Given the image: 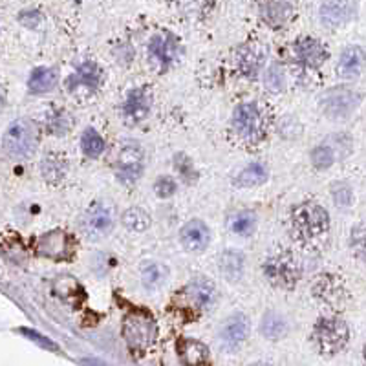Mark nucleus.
I'll list each match as a JSON object with an SVG mask.
<instances>
[{"mask_svg":"<svg viewBox=\"0 0 366 366\" xmlns=\"http://www.w3.org/2000/svg\"><path fill=\"white\" fill-rule=\"evenodd\" d=\"M220 269L231 282L240 280V277L244 275V256L236 251H225L220 260Z\"/></svg>","mask_w":366,"mask_h":366,"instance_id":"30","label":"nucleus"},{"mask_svg":"<svg viewBox=\"0 0 366 366\" xmlns=\"http://www.w3.org/2000/svg\"><path fill=\"white\" fill-rule=\"evenodd\" d=\"M154 191L160 198H171L176 193V182L171 176H162V178H157Z\"/></svg>","mask_w":366,"mask_h":366,"instance_id":"39","label":"nucleus"},{"mask_svg":"<svg viewBox=\"0 0 366 366\" xmlns=\"http://www.w3.org/2000/svg\"><path fill=\"white\" fill-rule=\"evenodd\" d=\"M41 171H42V176H44L48 182L57 183V182H61L64 176H66V171H68V163H66L64 156L52 152V154H46V156H44V160H42Z\"/></svg>","mask_w":366,"mask_h":366,"instance_id":"27","label":"nucleus"},{"mask_svg":"<svg viewBox=\"0 0 366 366\" xmlns=\"http://www.w3.org/2000/svg\"><path fill=\"white\" fill-rule=\"evenodd\" d=\"M81 148L90 160H97V157L105 152L106 143L105 139L99 136V132L94 131V128H86L81 136Z\"/></svg>","mask_w":366,"mask_h":366,"instance_id":"32","label":"nucleus"},{"mask_svg":"<svg viewBox=\"0 0 366 366\" xmlns=\"http://www.w3.org/2000/svg\"><path fill=\"white\" fill-rule=\"evenodd\" d=\"M174 167H176L180 176H182V178L187 183L196 180V171H194L193 162H191L185 154H176V156H174Z\"/></svg>","mask_w":366,"mask_h":366,"instance_id":"35","label":"nucleus"},{"mask_svg":"<svg viewBox=\"0 0 366 366\" xmlns=\"http://www.w3.org/2000/svg\"><path fill=\"white\" fill-rule=\"evenodd\" d=\"M331 194H334L335 204L339 205V207H348L351 205V189L346 185V183H335L334 187H331Z\"/></svg>","mask_w":366,"mask_h":366,"instance_id":"38","label":"nucleus"},{"mask_svg":"<svg viewBox=\"0 0 366 366\" xmlns=\"http://www.w3.org/2000/svg\"><path fill=\"white\" fill-rule=\"evenodd\" d=\"M260 331L266 339L277 340L286 335V331H288V322H286L282 315L269 311V314L264 315V319H262Z\"/></svg>","mask_w":366,"mask_h":366,"instance_id":"29","label":"nucleus"},{"mask_svg":"<svg viewBox=\"0 0 366 366\" xmlns=\"http://www.w3.org/2000/svg\"><path fill=\"white\" fill-rule=\"evenodd\" d=\"M157 325L145 308H134L123 319V337L132 354H145L156 340Z\"/></svg>","mask_w":366,"mask_h":366,"instance_id":"1","label":"nucleus"},{"mask_svg":"<svg viewBox=\"0 0 366 366\" xmlns=\"http://www.w3.org/2000/svg\"><path fill=\"white\" fill-rule=\"evenodd\" d=\"M359 101H361V95L354 90L334 88L322 95L320 105H322L326 115L334 117V119H340V117H348L357 108Z\"/></svg>","mask_w":366,"mask_h":366,"instance_id":"10","label":"nucleus"},{"mask_svg":"<svg viewBox=\"0 0 366 366\" xmlns=\"http://www.w3.org/2000/svg\"><path fill=\"white\" fill-rule=\"evenodd\" d=\"M365 361H366V345H365Z\"/></svg>","mask_w":366,"mask_h":366,"instance_id":"43","label":"nucleus"},{"mask_svg":"<svg viewBox=\"0 0 366 366\" xmlns=\"http://www.w3.org/2000/svg\"><path fill=\"white\" fill-rule=\"evenodd\" d=\"M260 17L267 26L278 30L286 26L293 17V6L289 2H266L260 4Z\"/></svg>","mask_w":366,"mask_h":366,"instance_id":"25","label":"nucleus"},{"mask_svg":"<svg viewBox=\"0 0 366 366\" xmlns=\"http://www.w3.org/2000/svg\"><path fill=\"white\" fill-rule=\"evenodd\" d=\"M289 59L298 66L309 70L320 68L328 59V50L320 41L311 37H300L289 48Z\"/></svg>","mask_w":366,"mask_h":366,"instance_id":"8","label":"nucleus"},{"mask_svg":"<svg viewBox=\"0 0 366 366\" xmlns=\"http://www.w3.org/2000/svg\"><path fill=\"white\" fill-rule=\"evenodd\" d=\"M103 81V72L95 63L86 61L72 73L66 81V86L75 97L79 99H86L90 95H94Z\"/></svg>","mask_w":366,"mask_h":366,"instance_id":"9","label":"nucleus"},{"mask_svg":"<svg viewBox=\"0 0 366 366\" xmlns=\"http://www.w3.org/2000/svg\"><path fill=\"white\" fill-rule=\"evenodd\" d=\"M123 224H125L126 229L143 233V231L148 229V225H151V216L146 215L143 209H139V207H132V209L125 211Z\"/></svg>","mask_w":366,"mask_h":366,"instance_id":"34","label":"nucleus"},{"mask_svg":"<svg viewBox=\"0 0 366 366\" xmlns=\"http://www.w3.org/2000/svg\"><path fill=\"white\" fill-rule=\"evenodd\" d=\"M366 64V53L359 46L346 48L345 52L340 53L339 64H337V72L340 77H356L361 73Z\"/></svg>","mask_w":366,"mask_h":366,"instance_id":"24","label":"nucleus"},{"mask_svg":"<svg viewBox=\"0 0 366 366\" xmlns=\"http://www.w3.org/2000/svg\"><path fill=\"white\" fill-rule=\"evenodd\" d=\"M311 291H314V297L317 300L329 306L331 309L343 308L346 297H348L343 280L337 275H331V273H325V275L317 277V280L311 286Z\"/></svg>","mask_w":366,"mask_h":366,"instance_id":"11","label":"nucleus"},{"mask_svg":"<svg viewBox=\"0 0 366 366\" xmlns=\"http://www.w3.org/2000/svg\"><path fill=\"white\" fill-rule=\"evenodd\" d=\"M180 238L183 247L189 251H204L209 246L211 231L202 220H191L180 231Z\"/></svg>","mask_w":366,"mask_h":366,"instance_id":"19","label":"nucleus"},{"mask_svg":"<svg viewBox=\"0 0 366 366\" xmlns=\"http://www.w3.org/2000/svg\"><path fill=\"white\" fill-rule=\"evenodd\" d=\"M167 267L160 262H145L142 266V282L146 289L160 288L167 280Z\"/></svg>","mask_w":366,"mask_h":366,"instance_id":"28","label":"nucleus"},{"mask_svg":"<svg viewBox=\"0 0 366 366\" xmlns=\"http://www.w3.org/2000/svg\"><path fill=\"white\" fill-rule=\"evenodd\" d=\"M83 227L90 238H101L108 235L114 229V213L105 204L90 205L83 218Z\"/></svg>","mask_w":366,"mask_h":366,"instance_id":"15","label":"nucleus"},{"mask_svg":"<svg viewBox=\"0 0 366 366\" xmlns=\"http://www.w3.org/2000/svg\"><path fill=\"white\" fill-rule=\"evenodd\" d=\"M143 173V152L137 145H125L115 163V176L123 183L136 182Z\"/></svg>","mask_w":366,"mask_h":366,"instance_id":"14","label":"nucleus"},{"mask_svg":"<svg viewBox=\"0 0 366 366\" xmlns=\"http://www.w3.org/2000/svg\"><path fill=\"white\" fill-rule=\"evenodd\" d=\"M229 229L235 235L249 236L256 229V215L253 211H240L229 218Z\"/></svg>","mask_w":366,"mask_h":366,"instance_id":"33","label":"nucleus"},{"mask_svg":"<svg viewBox=\"0 0 366 366\" xmlns=\"http://www.w3.org/2000/svg\"><path fill=\"white\" fill-rule=\"evenodd\" d=\"M247 335H249V319L244 314H235L229 319H225L220 331V339L229 350H235L247 339Z\"/></svg>","mask_w":366,"mask_h":366,"instance_id":"18","label":"nucleus"},{"mask_svg":"<svg viewBox=\"0 0 366 366\" xmlns=\"http://www.w3.org/2000/svg\"><path fill=\"white\" fill-rule=\"evenodd\" d=\"M185 297H187L189 304L196 309H207L209 306H213L216 298L215 284L204 277L194 278L193 282H189V286L185 288Z\"/></svg>","mask_w":366,"mask_h":366,"instance_id":"21","label":"nucleus"},{"mask_svg":"<svg viewBox=\"0 0 366 366\" xmlns=\"http://www.w3.org/2000/svg\"><path fill=\"white\" fill-rule=\"evenodd\" d=\"M262 269H264V277L267 278V282L273 284L275 288L282 289L295 288L302 275L298 260L288 251L275 253L266 258Z\"/></svg>","mask_w":366,"mask_h":366,"instance_id":"5","label":"nucleus"},{"mask_svg":"<svg viewBox=\"0 0 366 366\" xmlns=\"http://www.w3.org/2000/svg\"><path fill=\"white\" fill-rule=\"evenodd\" d=\"M266 86L271 92H280L284 90V73L278 64H271L266 72Z\"/></svg>","mask_w":366,"mask_h":366,"instance_id":"37","label":"nucleus"},{"mask_svg":"<svg viewBox=\"0 0 366 366\" xmlns=\"http://www.w3.org/2000/svg\"><path fill=\"white\" fill-rule=\"evenodd\" d=\"M350 246L354 255L366 260V227H356L351 231Z\"/></svg>","mask_w":366,"mask_h":366,"instance_id":"36","label":"nucleus"},{"mask_svg":"<svg viewBox=\"0 0 366 366\" xmlns=\"http://www.w3.org/2000/svg\"><path fill=\"white\" fill-rule=\"evenodd\" d=\"M249 366H269V365H266V363H255V365H249Z\"/></svg>","mask_w":366,"mask_h":366,"instance_id":"42","label":"nucleus"},{"mask_svg":"<svg viewBox=\"0 0 366 366\" xmlns=\"http://www.w3.org/2000/svg\"><path fill=\"white\" fill-rule=\"evenodd\" d=\"M178 356L183 366H211L209 348L196 339H189V337L180 339Z\"/></svg>","mask_w":366,"mask_h":366,"instance_id":"20","label":"nucleus"},{"mask_svg":"<svg viewBox=\"0 0 366 366\" xmlns=\"http://www.w3.org/2000/svg\"><path fill=\"white\" fill-rule=\"evenodd\" d=\"M233 128L247 143H258L266 134V115L256 103H242L233 114Z\"/></svg>","mask_w":366,"mask_h":366,"instance_id":"6","label":"nucleus"},{"mask_svg":"<svg viewBox=\"0 0 366 366\" xmlns=\"http://www.w3.org/2000/svg\"><path fill=\"white\" fill-rule=\"evenodd\" d=\"M178 53V41L173 33H157L148 42V55L156 61L163 70L168 68V64L173 63Z\"/></svg>","mask_w":366,"mask_h":366,"instance_id":"17","label":"nucleus"},{"mask_svg":"<svg viewBox=\"0 0 366 366\" xmlns=\"http://www.w3.org/2000/svg\"><path fill=\"white\" fill-rule=\"evenodd\" d=\"M33 249L37 255L50 258V260H72L73 253H75V240L66 231L53 229L37 236L33 240Z\"/></svg>","mask_w":366,"mask_h":366,"instance_id":"7","label":"nucleus"},{"mask_svg":"<svg viewBox=\"0 0 366 366\" xmlns=\"http://www.w3.org/2000/svg\"><path fill=\"white\" fill-rule=\"evenodd\" d=\"M68 126V117H66V114H63V112H59V114H55L52 119H50V128H52L53 134H66Z\"/></svg>","mask_w":366,"mask_h":366,"instance_id":"40","label":"nucleus"},{"mask_svg":"<svg viewBox=\"0 0 366 366\" xmlns=\"http://www.w3.org/2000/svg\"><path fill=\"white\" fill-rule=\"evenodd\" d=\"M291 225L298 238L311 240L329 229V215L317 202H304L291 211Z\"/></svg>","mask_w":366,"mask_h":366,"instance_id":"3","label":"nucleus"},{"mask_svg":"<svg viewBox=\"0 0 366 366\" xmlns=\"http://www.w3.org/2000/svg\"><path fill=\"white\" fill-rule=\"evenodd\" d=\"M152 108V95L146 88H134L128 92L125 103H123V115L125 119L132 125L142 123L146 119V115L151 114Z\"/></svg>","mask_w":366,"mask_h":366,"instance_id":"16","label":"nucleus"},{"mask_svg":"<svg viewBox=\"0 0 366 366\" xmlns=\"http://www.w3.org/2000/svg\"><path fill=\"white\" fill-rule=\"evenodd\" d=\"M37 143H39V131H37L35 123L30 119L13 121L2 137L4 152L15 160L32 156L37 148Z\"/></svg>","mask_w":366,"mask_h":366,"instance_id":"4","label":"nucleus"},{"mask_svg":"<svg viewBox=\"0 0 366 366\" xmlns=\"http://www.w3.org/2000/svg\"><path fill=\"white\" fill-rule=\"evenodd\" d=\"M22 331H24V334H26L28 337H30L32 340H37V343H41L42 346H46V348H52V350H57V346L52 345V343H50L48 339H42V335L35 334V331H30V329H22Z\"/></svg>","mask_w":366,"mask_h":366,"instance_id":"41","label":"nucleus"},{"mask_svg":"<svg viewBox=\"0 0 366 366\" xmlns=\"http://www.w3.org/2000/svg\"><path fill=\"white\" fill-rule=\"evenodd\" d=\"M267 180V168L262 163H251L242 171L235 180V185L238 187H256Z\"/></svg>","mask_w":366,"mask_h":366,"instance_id":"31","label":"nucleus"},{"mask_svg":"<svg viewBox=\"0 0 366 366\" xmlns=\"http://www.w3.org/2000/svg\"><path fill=\"white\" fill-rule=\"evenodd\" d=\"M351 142L348 136H331L328 137L325 143H320L314 148L311 152V163H314L315 168L319 171H325V168H329L334 165L339 157L348 156L350 152Z\"/></svg>","mask_w":366,"mask_h":366,"instance_id":"12","label":"nucleus"},{"mask_svg":"<svg viewBox=\"0 0 366 366\" xmlns=\"http://www.w3.org/2000/svg\"><path fill=\"white\" fill-rule=\"evenodd\" d=\"M348 339H350V329L339 317H322L315 322L311 331L315 348L326 357L337 356L340 350H345Z\"/></svg>","mask_w":366,"mask_h":366,"instance_id":"2","label":"nucleus"},{"mask_svg":"<svg viewBox=\"0 0 366 366\" xmlns=\"http://www.w3.org/2000/svg\"><path fill=\"white\" fill-rule=\"evenodd\" d=\"M356 13V4L351 2H326L320 6V21L326 26L337 28L348 22Z\"/></svg>","mask_w":366,"mask_h":366,"instance_id":"22","label":"nucleus"},{"mask_svg":"<svg viewBox=\"0 0 366 366\" xmlns=\"http://www.w3.org/2000/svg\"><path fill=\"white\" fill-rule=\"evenodd\" d=\"M57 81V70L41 66V68H35L32 72L30 81H28V86H30L33 94H44V92H50L52 88H55Z\"/></svg>","mask_w":366,"mask_h":366,"instance_id":"26","label":"nucleus"},{"mask_svg":"<svg viewBox=\"0 0 366 366\" xmlns=\"http://www.w3.org/2000/svg\"><path fill=\"white\" fill-rule=\"evenodd\" d=\"M269 48L260 41H251L242 44L236 52V66L242 75L246 77H256L266 64Z\"/></svg>","mask_w":366,"mask_h":366,"instance_id":"13","label":"nucleus"},{"mask_svg":"<svg viewBox=\"0 0 366 366\" xmlns=\"http://www.w3.org/2000/svg\"><path fill=\"white\" fill-rule=\"evenodd\" d=\"M53 293L59 298H63L66 304L73 306V308H79L84 302V298H86L83 286L73 277H59L53 282Z\"/></svg>","mask_w":366,"mask_h":366,"instance_id":"23","label":"nucleus"}]
</instances>
